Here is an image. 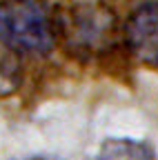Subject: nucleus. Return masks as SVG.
<instances>
[{
    "label": "nucleus",
    "instance_id": "obj_1",
    "mask_svg": "<svg viewBox=\"0 0 158 160\" xmlns=\"http://www.w3.org/2000/svg\"><path fill=\"white\" fill-rule=\"evenodd\" d=\"M54 25L31 0L0 5V45L18 53H47L54 47Z\"/></svg>",
    "mask_w": 158,
    "mask_h": 160
},
{
    "label": "nucleus",
    "instance_id": "obj_2",
    "mask_svg": "<svg viewBox=\"0 0 158 160\" xmlns=\"http://www.w3.org/2000/svg\"><path fill=\"white\" fill-rule=\"evenodd\" d=\"M127 45L143 62L158 67V2L140 5L127 20Z\"/></svg>",
    "mask_w": 158,
    "mask_h": 160
},
{
    "label": "nucleus",
    "instance_id": "obj_3",
    "mask_svg": "<svg viewBox=\"0 0 158 160\" xmlns=\"http://www.w3.org/2000/svg\"><path fill=\"white\" fill-rule=\"evenodd\" d=\"M9 49L0 45V89H5L11 80L16 78V65H13V58L7 53Z\"/></svg>",
    "mask_w": 158,
    "mask_h": 160
}]
</instances>
